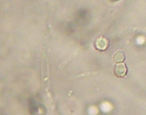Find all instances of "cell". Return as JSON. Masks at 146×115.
I'll return each mask as SVG.
<instances>
[{
    "label": "cell",
    "instance_id": "cell-1",
    "mask_svg": "<svg viewBox=\"0 0 146 115\" xmlns=\"http://www.w3.org/2000/svg\"><path fill=\"white\" fill-rule=\"evenodd\" d=\"M127 68L124 63H119L115 67V73L118 76H123L125 75Z\"/></svg>",
    "mask_w": 146,
    "mask_h": 115
},
{
    "label": "cell",
    "instance_id": "cell-3",
    "mask_svg": "<svg viewBox=\"0 0 146 115\" xmlns=\"http://www.w3.org/2000/svg\"><path fill=\"white\" fill-rule=\"evenodd\" d=\"M124 55L123 53L121 52H117L113 55V60L115 62H117V63L121 62L124 60Z\"/></svg>",
    "mask_w": 146,
    "mask_h": 115
},
{
    "label": "cell",
    "instance_id": "cell-2",
    "mask_svg": "<svg viewBox=\"0 0 146 115\" xmlns=\"http://www.w3.org/2000/svg\"><path fill=\"white\" fill-rule=\"evenodd\" d=\"M96 45L98 48L100 50H104L108 45V42L104 38H100L97 40Z\"/></svg>",
    "mask_w": 146,
    "mask_h": 115
}]
</instances>
